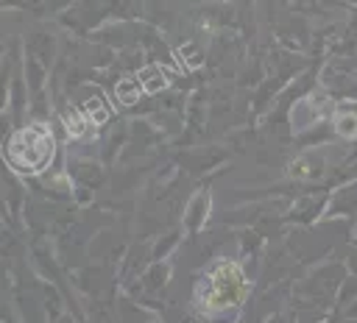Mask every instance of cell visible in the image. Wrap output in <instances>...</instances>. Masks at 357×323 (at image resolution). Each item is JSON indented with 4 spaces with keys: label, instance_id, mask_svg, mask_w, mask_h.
<instances>
[{
    "label": "cell",
    "instance_id": "12",
    "mask_svg": "<svg viewBox=\"0 0 357 323\" xmlns=\"http://www.w3.org/2000/svg\"><path fill=\"white\" fill-rule=\"evenodd\" d=\"M170 273H173V265L170 262H153L145 273H142V290L145 292H162L165 284L170 281Z\"/></svg>",
    "mask_w": 357,
    "mask_h": 323
},
{
    "label": "cell",
    "instance_id": "6",
    "mask_svg": "<svg viewBox=\"0 0 357 323\" xmlns=\"http://www.w3.org/2000/svg\"><path fill=\"white\" fill-rule=\"evenodd\" d=\"M209 206H212L209 189L195 192V195L190 198L187 209H184V228H187V231H198V228L206 223V217H209Z\"/></svg>",
    "mask_w": 357,
    "mask_h": 323
},
{
    "label": "cell",
    "instance_id": "24",
    "mask_svg": "<svg viewBox=\"0 0 357 323\" xmlns=\"http://www.w3.org/2000/svg\"><path fill=\"white\" fill-rule=\"evenodd\" d=\"M73 195H75V200H78V203H89V198H92V189H89V187H81V184H75Z\"/></svg>",
    "mask_w": 357,
    "mask_h": 323
},
{
    "label": "cell",
    "instance_id": "5",
    "mask_svg": "<svg viewBox=\"0 0 357 323\" xmlns=\"http://www.w3.org/2000/svg\"><path fill=\"white\" fill-rule=\"evenodd\" d=\"M326 217H357V181H349L332 192Z\"/></svg>",
    "mask_w": 357,
    "mask_h": 323
},
{
    "label": "cell",
    "instance_id": "7",
    "mask_svg": "<svg viewBox=\"0 0 357 323\" xmlns=\"http://www.w3.org/2000/svg\"><path fill=\"white\" fill-rule=\"evenodd\" d=\"M324 114H321V109L312 103V97H304V100H298L290 111H287V123H290V128L293 131H307V128H315V123L321 120Z\"/></svg>",
    "mask_w": 357,
    "mask_h": 323
},
{
    "label": "cell",
    "instance_id": "26",
    "mask_svg": "<svg viewBox=\"0 0 357 323\" xmlns=\"http://www.w3.org/2000/svg\"><path fill=\"white\" fill-rule=\"evenodd\" d=\"M346 315H349V317H357V301H354V304L346 309Z\"/></svg>",
    "mask_w": 357,
    "mask_h": 323
},
{
    "label": "cell",
    "instance_id": "22",
    "mask_svg": "<svg viewBox=\"0 0 357 323\" xmlns=\"http://www.w3.org/2000/svg\"><path fill=\"white\" fill-rule=\"evenodd\" d=\"M139 58H142V53L134 47V50H126L123 56H120V61H117V67H123V70H128V67H139ZM142 70V67H139Z\"/></svg>",
    "mask_w": 357,
    "mask_h": 323
},
{
    "label": "cell",
    "instance_id": "19",
    "mask_svg": "<svg viewBox=\"0 0 357 323\" xmlns=\"http://www.w3.org/2000/svg\"><path fill=\"white\" fill-rule=\"evenodd\" d=\"M42 298H45V312H47V317L56 323L59 317H61V295L50 287V284H42Z\"/></svg>",
    "mask_w": 357,
    "mask_h": 323
},
{
    "label": "cell",
    "instance_id": "17",
    "mask_svg": "<svg viewBox=\"0 0 357 323\" xmlns=\"http://www.w3.org/2000/svg\"><path fill=\"white\" fill-rule=\"evenodd\" d=\"M178 239H181V231H167V234H162V237L153 242V262H165V256H167L170 251H176Z\"/></svg>",
    "mask_w": 357,
    "mask_h": 323
},
{
    "label": "cell",
    "instance_id": "15",
    "mask_svg": "<svg viewBox=\"0 0 357 323\" xmlns=\"http://www.w3.org/2000/svg\"><path fill=\"white\" fill-rule=\"evenodd\" d=\"M39 189L45 192V195H50V198H67V195H73V184H70V175H64V173H50V175H45L42 181H39Z\"/></svg>",
    "mask_w": 357,
    "mask_h": 323
},
{
    "label": "cell",
    "instance_id": "23",
    "mask_svg": "<svg viewBox=\"0 0 357 323\" xmlns=\"http://www.w3.org/2000/svg\"><path fill=\"white\" fill-rule=\"evenodd\" d=\"M237 317H240V312H237V306H231V309H223V312H215V317H212V323H240Z\"/></svg>",
    "mask_w": 357,
    "mask_h": 323
},
{
    "label": "cell",
    "instance_id": "9",
    "mask_svg": "<svg viewBox=\"0 0 357 323\" xmlns=\"http://www.w3.org/2000/svg\"><path fill=\"white\" fill-rule=\"evenodd\" d=\"M324 173V156L321 153H301L287 164L290 178H318Z\"/></svg>",
    "mask_w": 357,
    "mask_h": 323
},
{
    "label": "cell",
    "instance_id": "25",
    "mask_svg": "<svg viewBox=\"0 0 357 323\" xmlns=\"http://www.w3.org/2000/svg\"><path fill=\"white\" fill-rule=\"evenodd\" d=\"M346 262H349V270H351V276H357V248L349 253V259H346Z\"/></svg>",
    "mask_w": 357,
    "mask_h": 323
},
{
    "label": "cell",
    "instance_id": "11",
    "mask_svg": "<svg viewBox=\"0 0 357 323\" xmlns=\"http://www.w3.org/2000/svg\"><path fill=\"white\" fill-rule=\"evenodd\" d=\"M137 81L142 84L145 92H151V95H153V92L162 95L165 86H167V72H165L162 64L151 61V64H142V70H137Z\"/></svg>",
    "mask_w": 357,
    "mask_h": 323
},
{
    "label": "cell",
    "instance_id": "2",
    "mask_svg": "<svg viewBox=\"0 0 357 323\" xmlns=\"http://www.w3.org/2000/svg\"><path fill=\"white\" fill-rule=\"evenodd\" d=\"M209 276H212V295L206 301L209 312H223V309H231L243 301V295H245V270H240L231 259H220Z\"/></svg>",
    "mask_w": 357,
    "mask_h": 323
},
{
    "label": "cell",
    "instance_id": "1",
    "mask_svg": "<svg viewBox=\"0 0 357 323\" xmlns=\"http://www.w3.org/2000/svg\"><path fill=\"white\" fill-rule=\"evenodd\" d=\"M53 150H56V142H53L50 131L42 123H33V125L20 128L6 142V162H8L11 170L33 175V173H42L50 164Z\"/></svg>",
    "mask_w": 357,
    "mask_h": 323
},
{
    "label": "cell",
    "instance_id": "16",
    "mask_svg": "<svg viewBox=\"0 0 357 323\" xmlns=\"http://www.w3.org/2000/svg\"><path fill=\"white\" fill-rule=\"evenodd\" d=\"M335 134L343 136V139H354L357 136V111H340L332 123Z\"/></svg>",
    "mask_w": 357,
    "mask_h": 323
},
{
    "label": "cell",
    "instance_id": "14",
    "mask_svg": "<svg viewBox=\"0 0 357 323\" xmlns=\"http://www.w3.org/2000/svg\"><path fill=\"white\" fill-rule=\"evenodd\" d=\"M142 92H145V89H142V84L137 81V75H134V78L126 75V78H120V81L114 84V97H117L120 106H137Z\"/></svg>",
    "mask_w": 357,
    "mask_h": 323
},
{
    "label": "cell",
    "instance_id": "3",
    "mask_svg": "<svg viewBox=\"0 0 357 323\" xmlns=\"http://www.w3.org/2000/svg\"><path fill=\"white\" fill-rule=\"evenodd\" d=\"M343 278H346V270H343L340 265H321L318 270H312V273H310V278H304V281H301L298 292L310 295V301H312V304L326 306V304L332 301V295H337V290H340Z\"/></svg>",
    "mask_w": 357,
    "mask_h": 323
},
{
    "label": "cell",
    "instance_id": "4",
    "mask_svg": "<svg viewBox=\"0 0 357 323\" xmlns=\"http://www.w3.org/2000/svg\"><path fill=\"white\" fill-rule=\"evenodd\" d=\"M326 206H329V195H324V192L301 195L296 200V206L287 212V220L290 223H312V220L326 214Z\"/></svg>",
    "mask_w": 357,
    "mask_h": 323
},
{
    "label": "cell",
    "instance_id": "13",
    "mask_svg": "<svg viewBox=\"0 0 357 323\" xmlns=\"http://www.w3.org/2000/svg\"><path fill=\"white\" fill-rule=\"evenodd\" d=\"M22 78H25L31 95H42V92H47V89H45V64H42L33 53H28V58H25Z\"/></svg>",
    "mask_w": 357,
    "mask_h": 323
},
{
    "label": "cell",
    "instance_id": "20",
    "mask_svg": "<svg viewBox=\"0 0 357 323\" xmlns=\"http://www.w3.org/2000/svg\"><path fill=\"white\" fill-rule=\"evenodd\" d=\"M178 61H184L190 70L201 67V64H204V50L198 47V42H184V45L178 47Z\"/></svg>",
    "mask_w": 357,
    "mask_h": 323
},
{
    "label": "cell",
    "instance_id": "8",
    "mask_svg": "<svg viewBox=\"0 0 357 323\" xmlns=\"http://www.w3.org/2000/svg\"><path fill=\"white\" fill-rule=\"evenodd\" d=\"M153 265V245H145V242H137L128 248L126 253V265H123V276L131 278L137 273H145L148 267Z\"/></svg>",
    "mask_w": 357,
    "mask_h": 323
},
{
    "label": "cell",
    "instance_id": "21",
    "mask_svg": "<svg viewBox=\"0 0 357 323\" xmlns=\"http://www.w3.org/2000/svg\"><path fill=\"white\" fill-rule=\"evenodd\" d=\"M126 134H128V128L120 123V125H114V131H112V136L106 139V145H103V159L109 162V159H114V153H117V148H120V142L126 139Z\"/></svg>",
    "mask_w": 357,
    "mask_h": 323
},
{
    "label": "cell",
    "instance_id": "18",
    "mask_svg": "<svg viewBox=\"0 0 357 323\" xmlns=\"http://www.w3.org/2000/svg\"><path fill=\"white\" fill-rule=\"evenodd\" d=\"M354 301H357V276H346L335 295V304H337V309H349Z\"/></svg>",
    "mask_w": 357,
    "mask_h": 323
},
{
    "label": "cell",
    "instance_id": "10",
    "mask_svg": "<svg viewBox=\"0 0 357 323\" xmlns=\"http://www.w3.org/2000/svg\"><path fill=\"white\" fill-rule=\"evenodd\" d=\"M70 175H73L75 184L89 187V189L98 187V184H103L100 164H95V162H84V159H75V156H70Z\"/></svg>",
    "mask_w": 357,
    "mask_h": 323
}]
</instances>
